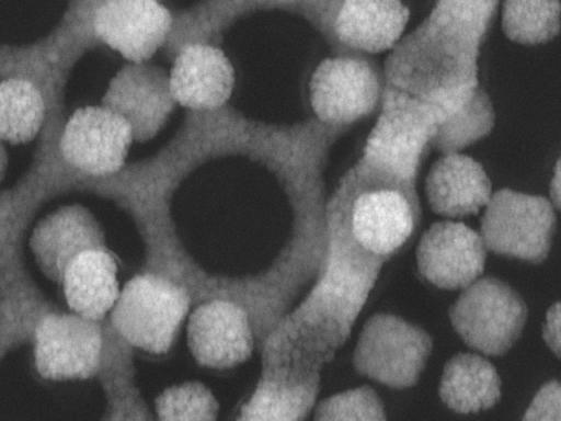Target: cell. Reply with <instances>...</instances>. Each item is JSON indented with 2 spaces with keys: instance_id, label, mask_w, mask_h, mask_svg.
Listing matches in <instances>:
<instances>
[{
  "instance_id": "23",
  "label": "cell",
  "mask_w": 561,
  "mask_h": 421,
  "mask_svg": "<svg viewBox=\"0 0 561 421\" xmlns=\"http://www.w3.org/2000/svg\"><path fill=\"white\" fill-rule=\"evenodd\" d=\"M32 250L46 272L62 273L78 254L106 249L104 234L92 213L78 204L43 218L31 237Z\"/></svg>"
},
{
  "instance_id": "6",
  "label": "cell",
  "mask_w": 561,
  "mask_h": 421,
  "mask_svg": "<svg viewBox=\"0 0 561 421\" xmlns=\"http://www.w3.org/2000/svg\"><path fill=\"white\" fill-rule=\"evenodd\" d=\"M193 306L184 286L140 270L119 291L111 310L112 329L134 350L164 355Z\"/></svg>"
},
{
  "instance_id": "13",
  "label": "cell",
  "mask_w": 561,
  "mask_h": 421,
  "mask_svg": "<svg viewBox=\"0 0 561 421\" xmlns=\"http://www.w3.org/2000/svg\"><path fill=\"white\" fill-rule=\"evenodd\" d=\"M186 343L194 361L209 369L234 368L257 348L248 314L237 304L211 298L195 304L185 322Z\"/></svg>"
},
{
  "instance_id": "19",
  "label": "cell",
  "mask_w": 561,
  "mask_h": 421,
  "mask_svg": "<svg viewBox=\"0 0 561 421\" xmlns=\"http://www.w3.org/2000/svg\"><path fill=\"white\" fill-rule=\"evenodd\" d=\"M254 121L231 105L187 111L164 149L190 173L219 158L247 155Z\"/></svg>"
},
{
  "instance_id": "32",
  "label": "cell",
  "mask_w": 561,
  "mask_h": 421,
  "mask_svg": "<svg viewBox=\"0 0 561 421\" xmlns=\"http://www.w3.org/2000/svg\"><path fill=\"white\" fill-rule=\"evenodd\" d=\"M561 3L550 1H505L501 24L506 37L523 45L545 44L560 30Z\"/></svg>"
},
{
  "instance_id": "15",
  "label": "cell",
  "mask_w": 561,
  "mask_h": 421,
  "mask_svg": "<svg viewBox=\"0 0 561 421\" xmlns=\"http://www.w3.org/2000/svg\"><path fill=\"white\" fill-rule=\"evenodd\" d=\"M176 103L169 73L149 61L128 62L110 80L101 106L122 117L133 140L152 139L164 126Z\"/></svg>"
},
{
  "instance_id": "17",
  "label": "cell",
  "mask_w": 561,
  "mask_h": 421,
  "mask_svg": "<svg viewBox=\"0 0 561 421\" xmlns=\"http://www.w3.org/2000/svg\"><path fill=\"white\" fill-rule=\"evenodd\" d=\"M103 346L98 321L79 315H49L35 332V365L45 378H85L98 369Z\"/></svg>"
},
{
  "instance_id": "29",
  "label": "cell",
  "mask_w": 561,
  "mask_h": 421,
  "mask_svg": "<svg viewBox=\"0 0 561 421\" xmlns=\"http://www.w3.org/2000/svg\"><path fill=\"white\" fill-rule=\"evenodd\" d=\"M499 5L494 0H443L434 4L425 20L447 39L480 55Z\"/></svg>"
},
{
  "instance_id": "10",
  "label": "cell",
  "mask_w": 561,
  "mask_h": 421,
  "mask_svg": "<svg viewBox=\"0 0 561 421\" xmlns=\"http://www.w3.org/2000/svg\"><path fill=\"white\" fill-rule=\"evenodd\" d=\"M382 71L365 55H339L319 62L309 81V102L320 122L348 127L380 107Z\"/></svg>"
},
{
  "instance_id": "36",
  "label": "cell",
  "mask_w": 561,
  "mask_h": 421,
  "mask_svg": "<svg viewBox=\"0 0 561 421\" xmlns=\"http://www.w3.org/2000/svg\"><path fill=\"white\" fill-rule=\"evenodd\" d=\"M522 421H561V387L558 380L543 384Z\"/></svg>"
},
{
  "instance_id": "34",
  "label": "cell",
  "mask_w": 561,
  "mask_h": 421,
  "mask_svg": "<svg viewBox=\"0 0 561 421\" xmlns=\"http://www.w3.org/2000/svg\"><path fill=\"white\" fill-rule=\"evenodd\" d=\"M111 368L112 411L108 421H158L135 380L134 351L117 349Z\"/></svg>"
},
{
  "instance_id": "2",
  "label": "cell",
  "mask_w": 561,
  "mask_h": 421,
  "mask_svg": "<svg viewBox=\"0 0 561 421\" xmlns=\"http://www.w3.org/2000/svg\"><path fill=\"white\" fill-rule=\"evenodd\" d=\"M479 57L424 19L389 50L381 70L383 84L428 109L442 124L480 87Z\"/></svg>"
},
{
  "instance_id": "38",
  "label": "cell",
  "mask_w": 561,
  "mask_h": 421,
  "mask_svg": "<svg viewBox=\"0 0 561 421\" xmlns=\"http://www.w3.org/2000/svg\"><path fill=\"white\" fill-rule=\"evenodd\" d=\"M549 201L559 210L561 206V167L560 159L557 160L549 184Z\"/></svg>"
},
{
  "instance_id": "39",
  "label": "cell",
  "mask_w": 561,
  "mask_h": 421,
  "mask_svg": "<svg viewBox=\"0 0 561 421\" xmlns=\"http://www.w3.org/2000/svg\"><path fill=\"white\" fill-rule=\"evenodd\" d=\"M8 167V153L3 146V143L0 141V183L2 182L5 171Z\"/></svg>"
},
{
  "instance_id": "37",
  "label": "cell",
  "mask_w": 561,
  "mask_h": 421,
  "mask_svg": "<svg viewBox=\"0 0 561 421\" xmlns=\"http://www.w3.org/2000/svg\"><path fill=\"white\" fill-rule=\"evenodd\" d=\"M560 303L553 304L547 311L546 320L542 326V338L547 346L553 352L557 357H560Z\"/></svg>"
},
{
  "instance_id": "18",
  "label": "cell",
  "mask_w": 561,
  "mask_h": 421,
  "mask_svg": "<svg viewBox=\"0 0 561 421\" xmlns=\"http://www.w3.org/2000/svg\"><path fill=\"white\" fill-rule=\"evenodd\" d=\"M171 20L172 12L153 0H99L94 30L128 62H145L163 47Z\"/></svg>"
},
{
  "instance_id": "1",
  "label": "cell",
  "mask_w": 561,
  "mask_h": 421,
  "mask_svg": "<svg viewBox=\"0 0 561 421\" xmlns=\"http://www.w3.org/2000/svg\"><path fill=\"white\" fill-rule=\"evenodd\" d=\"M325 218L322 265L310 288L289 312L336 352L347 341L385 262L356 242L342 201L327 202Z\"/></svg>"
},
{
  "instance_id": "3",
  "label": "cell",
  "mask_w": 561,
  "mask_h": 421,
  "mask_svg": "<svg viewBox=\"0 0 561 421\" xmlns=\"http://www.w3.org/2000/svg\"><path fill=\"white\" fill-rule=\"evenodd\" d=\"M379 110L346 173L356 189L389 187L419 198V171L439 123L428 109L385 86Z\"/></svg>"
},
{
  "instance_id": "27",
  "label": "cell",
  "mask_w": 561,
  "mask_h": 421,
  "mask_svg": "<svg viewBox=\"0 0 561 421\" xmlns=\"http://www.w3.org/2000/svg\"><path fill=\"white\" fill-rule=\"evenodd\" d=\"M442 401L458 413L493 407L501 397L494 365L474 353H458L444 366L438 389Z\"/></svg>"
},
{
  "instance_id": "16",
  "label": "cell",
  "mask_w": 561,
  "mask_h": 421,
  "mask_svg": "<svg viewBox=\"0 0 561 421\" xmlns=\"http://www.w3.org/2000/svg\"><path fill=\"white\" fill-rule=\"evenodd\" d=\"M488 250L480 234L461 221L431 225L416 247L417 272L443 289H463L483 273Z\"/></svg>"
},
{
  "instance_id": "8",
  "label": "cell",
  "mask_w": 561,
  "mask_h": 421,
  "mask_svg": "<svg viewBox=\"0 0 561 421\" xmlns=\"http://www.w3.org/2000/svg\"><path fill=\"white\" fill-rule=\"evenodd\" d=\"M450 322L471 349L484 355L505 354L519 338L527 305L505 282L485 276L462 289L448 311Z\"/></svg>"
},
{
  "instance_id": "31",
  "label": "cell",
  "mask_w": 561,
  "mask_h": 421,
  "mask_svg": "<svg viewBox=\"0 0 561 421\" xmlns=\"http://www.w3.org/2000/svg\"><path fill=\"white\" fill-rule=\"evenodd\" d=\"M494 123L492 100L480 86L460 110L437 126L430 149L442 155L460 152L490 134Z\"/></svg>"
},
{
  "instance_id": "24",
  "label": "cell",
  "mask_w": 561,
  "mask_h": 421,
  "mask_svg": "<svg viewBox=\"0 0 561 421\" xmlns=\"http://www.w3.org/2000/svg\"><path fill=\"white\" fill-rule=\"evenodd\" d=\"M321 374L296 375L261 368L233 421H306L320 391Z\"/></svg>"
},
{
  "instance_id": "28",
  "label": "cell",
  "mask_w": 561,
  "mask_h": 421,
  "mask_svg": "<svg viewBox=\"0 0 561 421\" xmlns=\"http://www.w3.org/2000/svg\"><path fill=\"white\" fill-rule=\"evenodd\" d=\"M65 111L47 112L37 136L32 160L18 183L37 201L72 190H79L83 177L72 169L62 156L60 134Z\"/></svg>"
},
{
  "instance_id": "20",
  "label": "cell",
  "mask_w": 561,
  "mask_h": 421,
  "mask_svg": "<svg viewBox=\"0 0 561 421\" xmlns=\"http://www.w3.org/2000/svg\"><path fill=\"white\" fill-rule=\"evenodd\" d=\"M409 20L410 10L400 1L340 0L324 41L335 56L389 52Z\"/></svg>"
},
{
  "instance_id": "22",
  "label": "cell",
  "mask_w": 561,
  "mask_h": 421,
  "mask_svg": "<svg viewBox=\"0 0 561 421\" xmlns=\"http://www.w3.org/2000/svg\"><path fill=\"white\" fill-rule=\"evenodd\" d=\"M492 193V182L483 166L461 152L442 155L425 178L428 205L446 218L477 215Z\"/></svg>"
},
{
  "instance_id": "33",
  "label": "cell",
  "mask_w": 561,
  "mask_h": 421,
  "mask_svg": "<svg viewBox=\"0 0 561 421\" xmlns=\"http://www.w3.org/2000/svg\"><path fill=\"white\" fill-rule=\"evenodd\" d=\"M158 421H217L219 402L208 386L187 380L164 388L154 399Z\"/></svg>"
},
{
  "instance_id": "11",
  "label": "cell",
  "mask_w": 561,
  "mask_h": 421,
  "mask_svg": "<svg viewBox=\"0 0 561 421\" xmlns=\"http://www.w3.org/2000/svg\"><path fill=\"white\" fill-rule=\"evenodd\" d=\"M188 172L163 148L101 178H83L79 190L116 203L137 228L171 215V200Z\"/></svg>"
},
{
  "instance_id": "9",
  "label": "cell",
  "mask_w": 561,
  "mask_h": 421,
  "mask_svg": "<svg viewBox=\"0 0 561 421\" xmlns=\"http://www.w3.org/2000/svg\"><path fill=\"white\" fill-rule=\"evenodd\" d=\"M433 340L421 327L396 315L375 314L363 326L353 353L355 371L394 389L414 386Z\"/></svg>"
},
{
  "instance_id": "7",
  "label": "cell",
  "mask_w": 561,
  "mask_h": 421,
  "mask_svg": "<svg viewBox=\"0 0 561 421\" xmlns=\"http://www.w3.org/2000/svg\"><path fill=\"white\" fill-rule=\"evenodd\" d=\"M556 210L545 196L501 189L484 206L479 234L488 251L537 264L550 252Z\"/></svg>"
},
{
  "instance_id": "40",
  "label": "cell",
  "mask_w": 561,
  "mask_h": 421,
  "mask_svg": "<svg viewBox=\"0 0 561 421\" xmlns=\"http://www.w3.org/2000/svg\"><path fill=\"white\" fill-rule=\"evenodd\" d=\"M8 47H9L8 44H0V72H1L2 66L4 64L7 54H8Z\"/></svg>"
},
{
  "instance_id": "26",
  "label": "cell",
  "mask_w": 561,
  "mask_h": 421,
  "mask_svg": "<svg viewBox=\"0 0 561 421\" xmlns=\"http://www.w3.org/2000/svg\"><path fill=\"white\" fill-rule=\"evenodd\" d=\"M62 275L66 299L76 315L99 321L112 310L121 288L116 260L106 249L78 254Z\"/></svg>"
},
{
  "instance_id": "21",
  "label": "cell",
  "mask_w": 561,
  "mask_h": 421,
  "mask_svg": "<svg viewBox=\"0 0 561 421\" xmlns=\"http://www.w3.org/2000/svg\"><path fill=\"white\" fill-rule=\"evenodd\" d=\"M169 83L176 104L187 111L228 104L236 83L234 68L218 46H192L172 60Z\"/></svg>"
},
{
  "instance_id": "12",
  "label": "cell",
  "mask_w": 561,
  "mask_h": 421,
  "mask_svg": "<svg viewBox=\"0 0 561 421\" xmlns=\"http://www.w3.org/2000/svg\"><path fill=\"white\" fill-rule=\"evenodd\" d=\"M351 189L347 219L356 242L369 254L387 262L414 235L421 216L419 198L389 187Z\"/></svg>"
},
{
  "instance_id": "14",
  "label": "cell",
  "mask_w": 561,
  "mask_h": 421,
  "mask_svg": "<svg viewBox=\"0 0 561 421\" xmlns=\"http://www.w3.org/2000/svg\"><path fill=\"white\" fill-rule=\"evenodd\" d=\"M131 141L128 124L101 105L77 109L66 118L59 140L64 158L83 178L118 171Z\"/></svg>"
},
{
  "instance_id": "25",
  "label": "cell",
  "mask_w": 561,
  "mask_h": 421,
  "mask_svg": "<svg viewBox=\"0 0 561 421\" xmlns=\"http://www.w3.org/2000/svg\"><path fill=\"white\" fill-rule=\"evenodd\" d=\"M280 1L209 0L172 13L170 30L162 47L173 60L187 47L217 46L226 30L240 18L260 9L279 8Z\"/></svg>"
},
{
  "instance_id": "5",
  "label": "cell",
  "mask_w": 561,
  "mask_h": 421,
  "mask_svg": "<svg viewBox=\"0 0 561 421\" xmlns=\"http://www.w3.org/2000/svg\"><path fill=\"white\" fill-rule=\"evenodd\" d=\"M350 128L314 116L294 124L254 122L247 155L284 187L288 202L325 193L323 173L332 147Z\"/></svg>"
},
{
  "instance_id": "4",
  "label": "cell",
  "mask_w": 561,
  "mask_h": 421,
  "mask_svg": "<svg viewBox=\"0 0 561 421\" xmlns=\"http://www.w3.org/2000/svg\"><path fill=\"white\" fill-rule=\"evenodd\" d=\"M98 2L72 1L45 36L32 43L9 45L0 80L25 81L41 93L47 112L65 111L71 71L87 53L101 45L94 30Z\"/></svg>"
},
{
  "instance_id": "35",
  "label": "cell",
  "mask_w": 561,
  "mask_h": 421,
  "mask_svg": "<svg viewBox=\"0 0 561 421\" xmlns=\"http://www.w3.org/2000/svg\"><path fill=\"white\" fill-rule=\"evenodd\" d=\"M314 421H387L382 401L369 386L331 395L316 403Z\"/></svg>"
},
{
  "instance_id": "30",
  "label": "cell",
  "mask_w": 561,
  "mask_h": 421,
  "mask_svg": "<svg viewBox=\"0 0 561 421\" xmlns=\"http://www.w3.org/2000/svg\"><path fill=\"white\" fill-rule=\"evenodd\" d=\"M47 116L41 93L19 79L0 80V141L27 144L39 135Z\"/></svg>"
}]
</instances>
